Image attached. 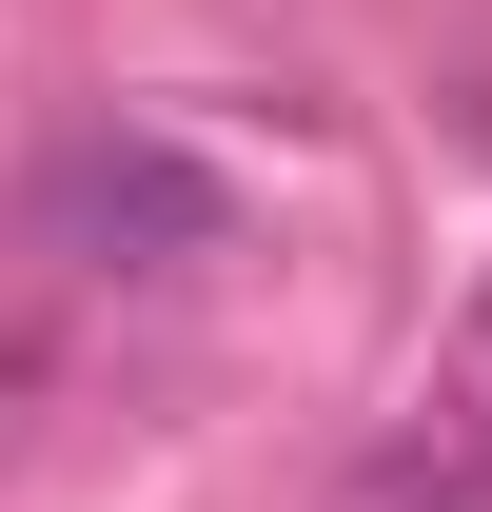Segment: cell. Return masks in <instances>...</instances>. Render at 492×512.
I'll list each match as a JSON object with an SVG mask.
<instances>
[{"label": "cell", "instance_id": "cell-3", "mask_svg": "<svg viewBox=\"0 0 492 512\" xmlns=\"http://www.w3.org/2000/svg\"><path fill=\"white\" fill-rule=\"evenodd\" d=\"M473 394H492V296H473Z\"/></svg>", "mask_w": 492, "mask_h": 512}, {"label": "cell", "instance_id": "cell-1", "mask_svg": "<svg viewBox=\"0 0 492 512\" xmlns=\"http://www.w3.org/2000/svg\"><path fill=\"white\" fill-rule=\"evenodd\" d=\"M40 237L79 276H197V256H237V178H197L178 138H60L40 158Z\"/></svg>", "mask_w": 492, "mask_h": 512}, {"label": "cell", "instance_id": "cell-2", "mask_svg": "<svg viewBox=\"0 0 492 512\" xmlns=\"http://www.w3.org/2000/svg\"><path fill=\"white\" fill-rule=\"evenodd\" d=\"M374 512H492V453H473V434H414V453H374Z\"/></svg>", "mask_w": 492, "mask_h": 512}]
</instances>
